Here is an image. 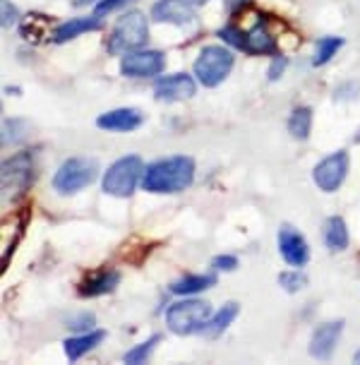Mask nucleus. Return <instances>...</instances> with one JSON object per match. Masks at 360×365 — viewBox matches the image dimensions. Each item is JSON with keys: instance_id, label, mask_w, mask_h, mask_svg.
Masks as SVG:
<instances>
[{"instance_id": "obj_32", "label": "nucleus", "mask_w": 360, "mask_h": 365, "mask_svg": "<svg viewBox=\"0 0 360 365\" xmlns=\"http://www.w3.org/2000/svg\"><path fill=\"white\" fill-rule=\"evenodd\" d=\"M212 267L216 272H233L235 267H238V257L233 255H219L212 259Z\"/></svg>"}, {"instance_id": "obj_12", "label": "nucleus", "mask_w": 360, "mask_h": 365, "mask_svg": "<svg viewBox=\"0 0 360 365\" xmlns=\"http://www.w3.org/2000/svg\"><path fill=\"white\" fill-rule=\"evenodd\" d=\"M344 331V319H334V322H322L319 327L312 331L310 339V356L317 358V361H329L334 356V349H336L339 339H341Z\"/></svg>"}, {"instance_id": "obj_17", "label": "nucleus", "mask_w": 360, "mask_h": 365, "mask_svg": "<svg viewBox=\"0 0 360 365\" xmlns=\"http://www.w3.org/2000/svg\"><path fill=\"white\" fill-rule=\"evenodd\" d=\"M106 339V331L103 329H89V331H80L77 336L65 339V356L70 361H80L84 354H89L91 349H96L99 344Z\"/></svg>"}, {"instance_id": "obj_14", "label": "nucleus", "mask_w": 360, "mask_h": 365, "mask_svg": "<svg viewBox=\"0 0 360 365\" xmlns=\"http://www.w3.org/2000/svg\"><path fill=\"white\" fill-rule=\"evenodd\" d=\"M144 123V115L137 108H115L96 118V125L108 133H133Z\"/></svg>"}, {"instance_id": "obj_11", "label": "nucleus", "mask_w": 360, "mask_h": 365, "mask_svg": "<svg viewBox=\"0 0 360 365\" xmlns=\"http://www.w3.org/2000/svg\"><path fill=\"white\" fill-rule=\"evenodd\" d=\"M279 252L291 267H303L310 259V247H307L303 233L288 224L279 228Z\"/></svg>"}, {"instance_id": "obj_35", "label": "nucleus", "mask_w": 360, "mask_h": 365, "mask_svg": "<svg viewBox=\"0 0 360 365\" xmlns=\"http://www.w3.org/2000/svg\"><path fill=\"white\" fill-rule=\"evenodd\" d=\"M190 3H209V0H190Z\"/></svg>"}, {"instance_id": "obj_25", "label": "nucleus", "mask_w": 360, "mask_h": 365, "mask_svg": "<svg viewBox=\"0 0 360 365\" xmlns=\"http://www.w3.org/2000/svg\"><path fill=\"white\" fill-rule=\"evenodd\" d=\"M159 341H161V336H159V334H154V336H149L147 341H142L140 346L130 349L128 354H125V363L137 365V363L149 361V356H152V351L156 349V344H159Z\"/></svg>"}, {"instance_id": "obj_29", "label": "nucleus", "mask_w": 360, "mask_h": 365, "mask_svg": "<svg viewBox=\"0 0 360 365\" xmlns=\"http://www.w3.org/2000/svg\"><path fill=\"white\" fill-rule=\"evenodd\" d=\"M94 324H96V317L91 315V312H80V315L68 319V327L75 331H89V329H94Z\"/></svg>"}, {"instance_id": "obj_10", "label": "nucleus", "mask_w": 360, "mask_h": 365, "mask_svg": "<svg viewBox=\"0 0 360 365\" xmlns=\"http://www.w3.org/2000/svg\"><path fill=\"white\" fill-rule=\"evenodd\" d=\"M195 91H197V84H195L192 77L185 75V73L166 75V77H159V80L154 82L156 101L173 103V101H182V99H192Z\"/></svg>"}, {"instance_id": "obj_27", "label": "nucleus", "mask_w": 360, "mask_h": 365, "mask_svg": "<svg viewBox=\"0 0 360 365\" xmlns=\"http://www.w3.org/2000/svg\"><path fill=\"white\" fill-rule=\"evenodd\" d=\"M219 36L224 38L226 43H231L233 48H240L243 51V41H245V31L238 29L235 24H226L224 29H219Z\"/></svg>"}, {"instance_id": "obj_34", "label": "nucleus", "mask_w": 360, "mask_h": 365, "mask_svg": "<svg viewBox=\"0 0 360 365\" xmlns=\"http://www.w3.org/2000/svg\"><path fill=\"white\" fill-rule=\"evenodd\" d=\"M353 361H356V363H360V351H358L356 356H353Z\"/></svg>"}, {"instance_id": "obj_22", "label": "nucleus", "mask_w": 360, "mask_h": 365, "mask_svg": "<svg viewBox=\"0 0 360 365\" xmlns=\"http://www.w3.org/2000/svg\"><path fill=\"white\" fill-rule=\"evenodd\" d=\"M312 130V108L307 106H298L293 108L291 118H288V133H291L293 140H307Z\"/></svg>"}, {"instance_id": "obj_23", "label": "nucleus", "mask_w": 360, "mask_h": 365, "mask_svg": "<svg viewBox=\"0 0 360 365\" xmlns=\"http://www.w3.org/2000/svg\"><path fill=\"white\" fill-rule=\"evenodd\" d=\"M344 46V38L341 36H322L317 41V48H315V58H312V65L315 68H322L331 61L334 56L339 53V48Z\"/></svg>"}, {"instance_id": "obj_6", "label": "nucleus", "mask_w": 360, "mask_h": 365, "mask_svg": "<svg viewBox=\"0 0 360 365\" xmlns=\"http://www.w3.org/2000/svg\"><path fill=\"white\" fill-rule=\"evenodd\" d=\"M36 175V154L34 152H17L3 161V200H17L19 195L29 190Z\"/></svg>"}, {"instance_id": "obj_20", "label": "nucleus", "mask_w": 360, "mask_h": 365, "mask_svg": "<svg viewBox=\"0 0 360 365\" xmlns=\"http://www.w3.org/2000/svg\"><path fill=\"white\" fill-rule=\"evenodd\" d=\"M324 243L331 252H341L349 247V228L341 217H329L324 224Z\"/></svg>"}, {"instance_id": "obj_30", "label": "nucleus", "mask_w": 360, "mask_h": 365, "mask_svg": "<svg viewBox=\"0 0 360 365\" xmlns=\"http://www.w3.org/2000/svg\"><path fill=\"white\" fill-rule=\"evenodd\" d=\"M0 8H3V29H10V27H15V24L19 22V12L15 5L10 3V0H0Z\"/></svg>"}, {"instance_id": "obj_7", "label": "nucleus", "mask_w": 360, "mask_h": 365, "mask_svg": "<svg viewBox=\"0 0 360 365\" xmlns=\"http://www.w3.org/2000/svg\"><path fill=\"white\" fill-rule=\"evenodd\" d=\"M235 56L224 46H205L195 61V77L202 87H219L233 70Z\"/></svg>"}, {"instance_id": "obj_8", "label": "nucleus", "mask_w": 360, "mask_h": 365, "mask_svg": "<svg viewBox=\"0 0 360 365\" xmlns=\"http://www.w3.org/2000/svg\"><path fill=\"white\" fill-rule=\"evenodd\" d=\"M349 175V152L339 149L329 156H324L322 161L312 171V180L322 192H336L341 187V182Z\"/></svg>"}, {"instance_id": "obj_21", "label": "nucleus", "mask_w": 360, "mask_h": 365, "mask_svg": "<svg viewBox=\"0 0 360 365\" xmlns=\"http://www.w3.org/2000/svg\"><path fill=\"white\" fill-rule=\"evenodd\" d=\"M238 312H240V305L238 303H226V305H221V310L219 312H214L212 319L207 322V327H205V334L209 339H216V336H221L224 331L228 329V324L233 322L235 317H238Z\"/></svg>"}, {"instance_id": "obj_3", "label": "nucleus", "mask_w": 360, "mask_h": 365, "mask_svg": "<svg viewBox=\"0 0 360 365\" xmlns=\"http://www.w3.org/2000/svg\"><path fill=\"white\" fill-rule=\"evenodd\" d=\"M212 319V305L200 298H182L168 305L166 310V324L173 334L190 336L205 331L207 322Z\"/></svg>"}, {"instance_id": "obj_16", "label": "nucleus", "mask_w": 360, "mask_h": 365, "mask_svg": "<svg viewBox=\"0 0 360 365\" xmlns=\"http://www.w3.org/2000/svg\"><path fill=\"white\" fill-rule=\"evenodd\" d=\"M243 53H247V56H277L279 53L277 38L262 27V24H254L250 31H245Z\"/></svg>"}, {"instance_id": "obj_33", "label": "nucleus", "mask_w": 360, "mask_h": 365, "mask_svg": "<svg viewBox=\"0 0 360 365\" xmlns=\"http://www.w3.org/2000/svg\"><path fill=\"white\" fill-rule=\"evenodd\" d=\"M224 3H226L228 12H240L247 3H250V0H224Z\"/></svg>"}, {"instance_id": "obj_15", "label": "nucleus", "mask_w": 360, "mask_h": 365, "mask_svg": "<svg viewBox=\"0 0 360 365\" xmlns=\"http://www.w3.org/2000/svg\"><path fill=\"white\" fill-rule=\"evenodd\" d=\"M103 27L101 17L91 15V17H75V19H68V22L58 24L53 29V41L56 43H65V41H72V38L87 34V31H99Z\"/></svg>"}, {"instance_id": "obj_28", "label": "nucleus", "mask_w": 360, "mask_h": 365, "mask_svg": "<svg viewBox=\"0 0 360 365\" xmlns=\"http://www.w3.org/2000/svg\"><path fill=\"white\" fill-rule=\"evenodd\" d=\"M133 3H137V0H99V3H96V8H94V15L96 17H106V15H110V12H115L120 8H128V5H133Z\"/></svg>"}, {"instance_id": "obj_24", "label": "nucleus", "mask_w": 360, "mask_h": 365, "mask_svg": "<svg viewBox=\"0 0 360 365\" xmlns=\"http://www.w3.org/2000/svg\"><path fill=\"white\" fill-rule=\"evenodd\" d=\"M27 140V123L19 118H10L3 123V145H19Z\"/></svg>"}, {"instance_id": "obj_13", "label": "nucleus", "mask_w": 360, "mask_h": 365, "mask_svg": "<svg viewBox=\"0 0 360 365\" xmlns=\"http://www.w3.org/2000/svg\"><path fill=\"white\" fill-rule=\"evenodd\" d=\"M152 19L154 22L185 27V24L195 22V8L190 0H156L152 5Z\"/></svg>"}, {"instance_id": "obj_31", "label": "nucleus", "mask_w": 360, "mask_h": 365, "mask_svg": "<svg viewBox=\"0 0 360 365\" xmlns=\"http://www.w3.org/2000/svg\"><path fill=\"white\" fill-rule=\"evenodd\" d=\"M286 68H288V58L286 56H274V61L269 65V70H267V80L269 82H277L281 75L286 73Z\"/></svg>"}, {"instance_id": "obj_9", "label": "nucleus", "mask_w": 360, "mask_h": 365, "mask_svg": "<svg viewBox=\"0 0 360 365\" xmlns=\"http://www.w3.org/2000/svg\"><path fill=\"white\" fill-rule=\"evenodd\" d=\"M163 68H166V58H163L161 51H152V48L133 51V53L123 56L120 61V73L125 77H133V80L161 75Z\"/></svg>"}, {"instance_id": "obj_4", "label": "nucleus", "mask_w": 360, "mask_h": 365, "mask_svg": "<svg viewBox=\"0 0 360 365\" xmlns=\"http://www.w3.org/2000/svg\"><path fill=\"white\" fill-rule=\"evenodd\" d=\"M144 178V161L137 154L130 156H120L118 161L108 166V171L103 173L101 187L106 195H113V197H130L140 180Z\"/></svg>"}, {"instance_id": "obj_19", "label": "nucleus", "mask_w": 360, "mask_h": 365, "mask_svg": "<svg viewBox=\"0 0 360 365\" xmlns=\"http://www.w3.org/2000/svg\"><path fill=\"white\" fill-rule=\"evenodd\" d=\"M214 284H216L214 274H187V277H182L168 286V291L175 293V296H195L200 291L212 289Z\"/></svg>"}, {"instance_id": "obj_18", "label": "nucleus", "mask_w": 360, "mask_h": 365, "mask_svg": "<svg viewBox=\"0 0 360 365\" xmlns=\"http://www.w3.org/2000/svg\"><path fill=\"white\" fill-rule=\"evenodd\" d=\"M120 284V272L115 269H103L94 277H89L87 282L82 284L80 293L87 298H96V296H103V293H113Z\"/></svg>"}, {"instance_id": "obj_26", "label": "nucleus", "mask_w": 360, "mask_h": 365, "mask_svg": "<svg viewBox=\"0 0 360 365\" xmlns=\"http://www.w3.org/2000/svg\"><path fill=\"white\" fill-rule=\"evenodd\" d=\"M279 286L288 293H298L307 286V277L303 272L293 269V272H281L279 274Z\"/></svg>"}, {"instance_id": "obj_1", "label": "nucleus", "mask_w": 360, "mask_h": 365, "mask_svg": "<svg viewBox=\"0 0 360 365\" xmlns=\"http://www.w3.org/2000/svg\"><path fill=\"white\" fill-rule=\"evenodd\" d=\"M195 161L190 156H168L144 168L142 187L154 195H175L192 185Z\"/></svg>"}, {"instance_id": "obj_5", "label": "nucleus", "mask_w": 360, "mask_h": 365, "mask_svg": "<svg viewBox=\"0 0 360 365\" xmlns=\"http://www.w3.org/2000/svg\"><path fill=\"white\" fill-rule=\"evenodd\" d=\"M99 175V164L87 156H72L63 161L61 168L53 175V190L58 195H77Z\"/></svg>"}, {"instance_id": "obj_2", "label": "nucleus", "mask_w": 360, "mask_h": 365, "mask_svg": "<svg viewBox=\"0 0 360 365\" xmlns=\"http://www.w3.org/2000/svg\"><path fill=\"white\" fill-rule=\"evenodd\" d=\"M149 38V22L142 12L130 10L110 29V36L106 41V51L110 56H125L133 51H140Z\"/></svg>"}, {"instance_id": "obj_36", "label": "nucleus", "mask_w": 360, "mask_h": 365, "mask_svg": "<svg viewBox=\"0 0 360 365\" xmlns=\"http://www.w3.org/2000/svg\"><path fill=\"white\" fill-rule=\"evenodd\" d=\"M356 142H360V135H356Z\"/></svg>"}]
</instances>
